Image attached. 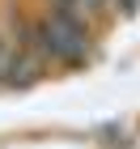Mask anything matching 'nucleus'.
I'll return each mask as SVG.
<instances>
[{"instance_id": "2", "label": "nucleus", "mask_w": 140, "mask_h": 149, "mask_svg": "<svg viewBox=\"0 0 140 149\" xmlns=\"http://www.w3.org/2000/svg\"><path fill=\"white\" fill-rule=\"evenodd\" d=\"M0 72H4V38H0Z\"/></svg>"}, {"instance_id": "1", "label": "nucleus", "mask_w": 140, "mask_h": 149, "mask_svg": "<svg viewBox=\"0 0 140 149\" xmlns=\"http://www.w3.org/2000/svg\"><path fill=\"white\" fill-rule=\"evenodd\" d=\"M81 9L89 13V17H102V13L110 9V0H81Z\"/></svg>"}]
</instances>
